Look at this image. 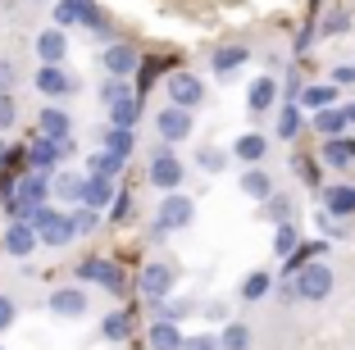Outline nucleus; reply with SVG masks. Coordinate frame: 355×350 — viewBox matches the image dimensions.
<instances>
[{
  "mask_svg": "<svg viewBox=\"0 0 355 350\" xmlns=\"http://www.w3.org/2000/svg\"><path fill=\"white\" fill-rule=\"evenodd\" d=\"M342 28H346V14L333 10V14H328V23H324V32H342Z\"/></svg>",
  "mask_w": 355,
  "mask_h": 350,
  "instance_id": "43",
  "label": "nucleus"
},
{
  "mask_svg": "<svg viewBox=\"0 0 355 350\" xmlns=\"http://www.w3.org/2000/svg\"><path fill=\"white\" fill-rule=\"evenodd\" d=\"M105 337H110V341H123L128 337V314H110V319H105Z\"/></svg>",
  "mask_w": 355,
  "mask_h": 350,
  "instance_id": "34",
  "label": "nucleus"
},
{
  "mask_svg": "<svg viewBox=\"0 0 355 350\" xmlns=\"http://www.w3.org/2000/svg\"><path fill=\"white\" fill-rule=\"evenodd\" d=\"M28 223H32V232H37L46 246H69V241H73V223H69L64 214H55V209H46V205L37 209Z\"/></svg>",
  "mask_w": 355,
  "mask_h": 350,
  "instance_id": "1",
  "label": "nucleus"
},
{
  "mask_svg": "<svg viewBox=\"0 0 355 350\" xmlns=\"http://www.w3.org/2000/svg\"><path fill=\"white\" fill-rule=\"evenodd\" d=\"M110 196H114V186H110V177H87V182H83V205H87V209H101V205H110Z\"/></svg>",
  "mask_w": 355,
  "mask_h": 350,
  "instance_id": "16",
  "label": "nucleus"
},
{
  "mask_svg": "<svg viewBox=\"0 0 355 350\" xmlns=\"http://www.w3.org/2000/svg\"><path fill=\"white\" fill-rule=\"evenodd\" d=\"M83 278H87V282H101L105 291H123L119 268H114V264H105V259H87V264H83Z\"/></svg>",
  "mask_w": 355,
  "mask_h": 350,
  "instance_id": "11",
  "label": "nucleus"
},
{
  "mask_svg": "<svg viewBox=\"0 0 355 350\" xmlns=\"http://www.w3.org/2000/svg\"><path fill=\"white\" fill-rule=\"evenodd\" d=\"M83 182H87V177L60 173V177H55V196H60V200H83Z\"/></svg>",
  "mask_w": 355,
  "mask_h": 350,
  "instance_id": "25",
  "label": "nucleus"
},
{
  "mask_svg": "<svg viewBox=\"0 0 355 350\" xmlns=\"http://www.w3.org/2000/svg\"><path fill=\"white\" fill-rule=\"evenodd\" d=\"M273 100H278V82H273V78H260V82H251V110H255V114L273 110Z\"/></svg>",
  "mask_w": 355,
  "mask_h": 350,
  "instance_id": "18",
  "label": "nucleus"
},
{
  "mask_svg": "<svg viewBox=\"0 0 355 350\" xmlns=\"http://www.w3.org/2000/svg\"><path fill=\"white\" fill-rule=\"evenodd\" d=\"M155 128H159V137H164V141H182V137L191 132V114H187V110H173V105H168V110H159Z\"/></svg>",
  "mask_w": 355,
  "mask_h": 350,
  "instance_id": "6",
  "label": "nucleus"
},
{
  "mask_svg": "<svg viewBox=\"0 0 355 350\" xmlns=\"http://www.w3.org/2000/svg\"><path fill=\"white\" fill-rule=\"evenodd\" d=\"M37 91H46V96H69V91H73V82L60 73V64H46V69L37 73Z\"/></svg>",
  "mask_w": 355,
  "mask_h": 350,
  "instance_id": "15",
  "label": "nucleus"
},
{
  "mask_svg": "<svg viewBox=\"0 0 355 350\" xmlns=\"http://www.w3.org/2000/svg\"><path fill=\"white\" fill-rule=\"evenodd\" d=\"M296 132H301V110L287 105V110L278 114V137H296Z\"/></svg>",
  "mask_w": 355,
  "mask_h": 350,
  "instance_id": "32",
  "label": "nucleus"
},
{
  "mask_svg": "<svg viewBox=\"0 0 355 350\" xmlns=\"http://www.w3.org/2000/svg\"><path fill=\"white\" fill-rule=\"evenodd\" d=\"M219 350H251V328H246V323H232V328L223 332Z\"/></svg>",
  "mask_w": 355,
  "mask_h": 350,
  "instance_id": "24",
  "label": "nucleus"
},
{
  "mask_svg": "<svg viewBox=\"0 0 355 350\" xmlns=\"http://www.w3.org/2000/svg\"><path fill=\"white\" fill-rule=\"evenodd\" d=\"M241 191H246V196H255V200H264L273 186H269V177H264V173H246V177H241Z\"/></svg>",
  "mask_w": 355,
  "mask_h": 350,
  "instance_id": "31",
  "label": "nucleus"
},
{
  "mask_svg": "<svg viewBox=\"0 0 355 350\" xmlns=\"http://www.w3.org/2000/svg\"><path fill=\"white\" fill-rule=\"evenodd\" d=\"M55 23L69 28V23H87V28H101V10H96L92 0H60V10H55Z\"/></svg>",
  "mask_w": 355,
  "mask_h": 350,
  "instance_id": "5",
  "label": "nucleus"
},
{
  "mask_svg": "<svg viewBox=\"0 0 355 350\" xmlns=\"http://www.w3.org/2000/svg\"><path fill=\"white\" fill-rule=\"evenodd\" d=\"M141 296H150V300H164L168 291H173V273H168L164 264H146V273H141Z\"/></svg>",
  "mask_w": 355,
  "mask_h": 350,
  "instance_id": "8",
  "label": "nucleus"
},
{
  "mask_svg": "<svg viewBox=\"0 0 355 350\" xmlns=\"http://www.w3.org/2000/svg\"><path fill=\"white\" fill-rule=\"evenodd\" d=\"M337 82H355V64H342V69H337Z\"/></svg>",
  "mask_w": 355,
  "mask_h": 350,
  "instance_id": "45",
  "label": "nucleus"
},
{
  "mask_svg": "<svg viewBox=\"0 0 355 350\" xmlns=\"http://www.w3.org/2000/svg\"><path fill=\"white\" fill-rule=\"evenodd\" d=\"M182 350H219V341L214 337H191V341H182Z\"/></svg>",
  "mask_w": 355,
  "mask_h": 350,
  "instance_id": "39",
  "label": "nucleus"
},
{
  "mask_svg": "<svg viewBox=\"0 0 355 350\" xmlns=\"http://www.w3.org/2000/svg\"><path fill=\"white\" fill-rule=\"evenodd\" d=\"M51 309L60 314V319H83V314H87V296L78 287H64V291L51 296Z\"/></svg>",
  "mask_w": 355,
  "mask_h": 350,
  "instance_id": "9",
  "label": "nucleus"
},
{
  "mask_svg": "<svg viewBox=\"0 0 355 350\" xmlns=\"http://www.w3.org/2000/svg\"><path fill=\"white\" fill-rule=\"evenodd\" d=\"M328 209L333 214H355V186H328Z\"/></svg>",
  "mask_w": 355,
  "mask_h": 350,
  "instance_id": "21",
  "label": "nucleus"
},
{
  "mask_svg": "<svg viewBox=\"0 0 355 350\" xmlns=\"http://www.w3.org/2000/svg\"><path fill=\"white\" fill-rule=\"evenodd\" d=\"M37 55H42L46 64H60L64 55H69V42H64V32H60V28L42 32V37H37Z\"/></svg>",
  "mask_w": 355,
  "mask_h": 350,
  "instance_id": "14",
  "label": "nucleus"
},
{
  "mask_svg": "<svg viewBox=\"0 0 355 350\" xmlns=\"http://www.w3.org/2000/svg\"><path fill=\"white\" fill-rule=\"evenodd\" d=\"M69 128H73V123H69V114H64V110H46L42 119H37V132H42L46 141L64 146V150H69Z\"/></svg>",
  "mask_w": 355,
  "mask_h": 350,
  "instance_id": "7",
  "label": "nucleus"
},
{
  "mask_svg": "<svg viewBox=\"0 0 355 350\" xmlns=\"http://www.w3.org/2000/svg\"><path fill=\"white\" fill-rule=\"evenodd\" d=\"M14 119H19V105H14V96H0V132H5V128H14Z\"/></svg>",
  "mask_w": 355,
  "mask_h": 350,
  "instance_id": "35",
  "label": "nucleus"
},
{
  "mask_svg": "<svg viewBox=\"0 0 355 350\" xmlns=\"http://www.w3.org/2000/svg\"><path fill=\"white\" fill-rule=\"evenodd\" d=\"M0 164H5V141H0Z\"/></svg>",
  "mask_w": 355,
  "mask_h": 350,
  "instance_id": "46",
  "label": "nucleus"
},
{
  "mask_svg": "<svg viewBox=\"0 0 355 350\" xmlns=\"http://www.w3.org/2000/svg\"><path fill=\"white\" fill-rule=\"evenodd\" d=\"M296 241H301V237H296V227H292V223H278V232H273V255L287 259V255L296 250Z\"/></svg>",
  "mask_w": 355,
  "mask_h": 350,
  "instance_id": "26",
  "label": "nucleus"
},
{
  "mask_svg": "<svg viewBox=\"0 0 355 350\" xmlns=\"http://www.w3.org/2000/svg\"><path fill=\"white\" fill-rule=\"evenodd\" d=\"M69 223H73V237H78V232H92V227H96V209H78Z\"/></svg>",
  "mask_w": 355,
  "mask_h": 350,
  "instance_id": "36",
  "label": "nucleus"
},
{
  "mask_svg": "<svg viewBox=\"0 0 355 350\" xmlns=\"http://www.w3.org/2000/svg\"><path fill=\"white\" fill-rule=\"evenodd\" d=\"M119 168H123V159H119V155H110V150L92 155V177H114Z\"/></svg>",
  "mask_w": 355,
  "mask_h": 350,
  "instance_id": "28",
  "label": "nucleus"
},
{
  "mask_svg": "<svg viewBox=\"0 0 355 350\" xmlns=\"http://www.w3.org/2000/svg\"><path fill=\"white\" fill-rule=\"evenodd\" d=\"M105 69L114 73V78L137 73V51H132V46H110V51H105Z\"/></svg>",
  "mask_w": 355,
  "mask_h": 350,
  "instance_id": "12",
  "label": "nucleus"
},
{
  "mask_svg": "<svg viewBox=\"0 0 355 350\" xmlns=\"http://www.w3.org/2000/svg\"><path fill=\"white\" fill-rule=\"evenodd\" d=\"M269 214H273V218H278V223H287V200H282V196H273V205H269Z\"/></svg>",
  "mask_w": 355,
  "mask_h": 350,
  "instance_id": "44",
  "label": "nucleus"
},
{
  "mask_svg": "<svg viewBox=\"0 0 355 350\" xmlns=\"http://www.w3.org/2000/svg\"><path fill=\"white\" fill-rule=\"evenodd\" d=\"M150 350H182V337H178L173 323H155L150 328Z\"/></svg>",
  "mask_w": 355,
  "mask_h": 350,
  "instance_id": "20",
  "label": "nucleus"
},
{
  "mask_svg": "<svg viewBox=\"0 0 355 350\" xmlns=\"http://www.w3.org/2000/svg\"><path fill=\"white\" fill-rule=\"evenodd\" d=\"M237 159H246V164H255V159H264V137H255V132L237 137Z\"/></svg>",
  "mask_w": 355,
  "mask_h": 350,
  "instance_id": "23",
  "label": "nucleus"
},
{
  "mask_svg": "<svg viewBox=\"0 0 355 350\" xmlns=\"http://www.w3.org/2000/svg\"><path fill=\"white\" fill-rule=\"evenodd\" d=\"M159 314H164V323H178L182 314H187V305H182V300H173V305H159Z\"/></svg>",
  "mask_w": 355,
  "mask_h": 350,
  "instance_id": "38",
  "label": "nucleus"
},
{
  "mask_svg": "<svg viewBox=\"0 0 355 350\" xmlns=\"http://www.w3.org/2000/svg\"><path fill=\"white\" fill-rule=\"evenodd\" d=\"M10 323H14V300H10V296H0V332L10 328Z\"/></svg>",
  "mask_w": 355,
  "mask_h": 350,
  "instance_id": "41",
  "label": "nucleus"
},
{
  "mask_svg": "<svg viewBox=\"0 0 355 350\" xmlns=\"http://www.w3.org/2000/svg\"><path fill=\"white\" fill-rule=\"evenodd\" d=\"M191 214H196V205H191V196H182V191H168V196L159 200V227H187Z\"/></svg>",
  "mask_w": 355,
  "mask_h": 350,
  "instance_id": "4",
  "label": "nucleus"
},
{
  "mask_svg": "<svg viewBox=\"0 0 355 350\" xmlns=\"http://www.w3.org/2000/svg\"><path fill=\"white\" fill-rule=\"evenodd\" d=\"M200 164H205L209 173H219L223 168V150H200Z\"/></svg>",
  "mask_w": 355,
  "mask_h": 350,
  "instance_id": "37",
  "label": "nucleus"
},
{
  "mask_svg": "<svg viewBox=\"0 0 355 350\" xmlns=\"http://www.w3.org/2000/svg\"><path fill=\"white\" fill-rule=\"evenodd\" d=\"M32 246H37V232H32V223H14L10 232H5V250L10 255H32Z\"/></svg>",
  "mask_w": 355,
  "mask_h": 350,
  "instance_id": "13",
  "label": "nucleus"
},
{
  "mask_svg": "<svg viewBox=\"0 0 355 350\" xmlns=\"http://www.w3.org/2000/svg\"><path fill=\"white\" fill-rule=\"evenodd\" d=\"M105 150L123 159V155L132 150V132H128V128H110V132H105Z\"/></svg>",
  "mask_w": 355,
  "mask_h": 350,
  "instance_id": "27",
  "label": "nucleus"
},
{
  "mask_svg": "<svg viewBox=\"0 0 355 350\" xmlns=\"http://www.w3.org/2000/svg\"><path fill=\"white\" fill-rule=\"evenodd\" d=\"M333 100H337V87H305V91H301L305 110H328Z\"/></svg>",
  "mask_w": 355,
  "mask_h": 350,
  "instance_id": "22",
  "label": "nucleus"
},
{
  "mask_svg": "<svg viewBox=\"0 0 355 350\" xmlns=\"http://www.w3.org/2000/svg\"><path fill=\"white\" fill-rule=\"evenodd\" d=\"M168 100H173V110H196V105L205 100V87H200V78H191V73H173V78H168Z\"/></svg>",
  "mask_w": 355,
  "mask_h": 350,
  "instance_id": "3",
  "label": "nucleus"
},
{
  "mask_svg": "<svg viewBox=\"0 0 355 350\" xmlns=\"http://www.w3.org/2000/svg\"><path fill=\"white\" fill-rule=\"evenodd\" d=\"M314 128L328 132V137H337L346 128V119H342V110H319V114H314Z\"/></svg>",
  "mask_w": 355,
  "mask_h": 350,
  "instance_id": "29",
  "label": "nucleus"
},
{
  "mask_svg": "<svg viewBox=\"0 0 355 350\" xmlns=\"http://www.w3.org/2000/svg\"><path fill=\"white\" fill-rule=\"evenodd\" d=\"M241 64H246V51H241V46H228V51L214 55V69L219 73H232V69H241Z\"/></svg>",
  "mask_w": 355,
  "mask_h": 350,
  "instance_id": "30",
  "label": "nucleus"
},
{
  "mask_svg": "<svg viewBox=\"0 0 355 350\" xmlns=\"http://www.w3.org/2000/svg\"><path fill=\"white\" fill-rule=\"evenodd\" d=\"M10 87H14V64L0 60V96H10Z\"/></svg>",
  "mask_w": 355,
  "mask_h": 350,
  "instance_id": "40",
  "label": "nucleus"
},
{
  "mask_svg": "<svg viewBox=\"0 0 355 350\" xmlns=\"http://www.w3.org/2000/svg\"><path fill=\"white\" fill-rule=\"evenodd\" d=\"M60 155H64V146L46 141V137H37V141H32V164H37V173L55 168V159H60Z\"/></svg>",
  "mask_w": 355,
  "mask_h": 350,
  "instance_id": "17",
  "label": "nucleus"
},
{
  "mask_svg": "<svg viewBox=\"0 0 355 350\" xmlns=\"http://www.w3.org/2000/svg\"><path fill=\"white\" fill-rule=\"evenodd\" d=\"M296 173H301L305 182H319V168H314L310 159H296Z\"/></svg>",
  "mask_w": 355,
  "mask_h": 350,
  "instance_id": "42",
  "label": "nucleus"
},
{
  "mask_svg": "<svg viewBox=\"0 0 355 350\" xmlns=\"http://www.w3.org/2000/svg\"><path fill=\"white\" fill-rule=\"evenodd\" d=\"M264 291H269V273H251V278H246V287H241V296H246V300H260Z\"/></svg>",
  "mask_w": 355,
  "mask_h": 350,
  "instance_id": "33",
  "label": "nucleus"
},
{
  "mask_svg": "<svg viewBox=\"0 0 355 350\" xmlns=\"http://www.w3.org/2000/svg\"><path fill=\"white\" fill-rule=\"evenodd\" d=\"M292 291L301 300H328V291H333V268H328V264H301Z\"/></svg>",
  "mask_w": 355,
  "mask_h": 350,
  "instance_id": "2",
  "label": "nucleus"
},
{
  "mask_svg": "<svg viewBox=\"0 0 355 350\" xmlns=\"http://www.w3.org/2000/svg\"><path fill=\"white\" fill-rule=\"evenodd\" d=\"M324 159H328L333 168H346V164L355 159V146H351V141H342V137H328V146H324Z\"/></svg>",
  "mask_w": 355,
  "mask_h": 350,
  "instance_id": "19",
  "label": "nucleus"
},
{
  "mask_svg": "<svg viewBox=\"0 0 355 350\" xmlns=\"http://www.w3.org/2000/svg\"><path fill=\"white\" fill-rule=\"evenodd\" d=\"M150 182L164 186V191H178V182H182V164H178L173 155H155V164H150Z\"/></svg>",
  "mask_w": 355,
  "mask_h": 350,
  "instance_id": "10",
  "label": "nucleus"
}]
</instances>
